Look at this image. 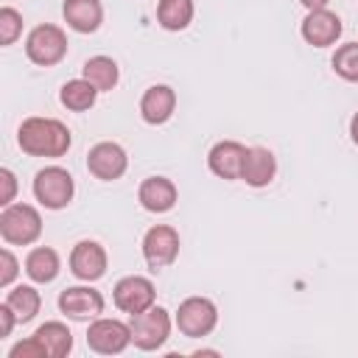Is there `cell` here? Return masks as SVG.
<instances>
[{"instance_id":"1","label":"cell","mask_w":358,"mask_h":358,"mask_svg":"<svg viewBox=\"0 0 358 358\" xmlns=\"http://www.w3.org/2000/svg\"><path fill=\"white\" fill-rule=\"evenodd\" d=\"M17 143L31 157H62L70 148V131L53 117H28L17 131Z\"/></svg>"},{"instance_id":"2","label":"cell","mask_w":358,"mask_h":358,"mask_svg":"<svg viewBox=\"0 0 358 358\" xmlns=\"http://www.w3.org/2000/svg\"><path fill=\"white\" fill-rule=\"evenodd\" d=\"M39 232H42V218L31 204H8L0 213V235L6 243L28 246L39 238Z\"/></svg>"},{"instance_id":"3","label":"cell","mask_w":358,"mask_h":358,"mask_svg":"<svg viewBox=\"0 0 358 358\" xmlns=\"http://www.w3.org/2000/svg\"><path fill=\"white\" fill-rule=\"evenodd\" d=\"M131 341L140 350H159L171 336V316L165 308L151 305L131 316Z\"/></svg>"},{"instance_id":"4","label":"cell","mask_w":358,"mask_h":358,"mask_svg":"<svg viewBox=\"0 0 358 358\" xmlns=\"http://www.w3.org/2000/svg\"><path fill=\"white\" fill-rule=\"evenodd\" d=\"M76 193V185H73V176L59 168V165H50V168H42L36 176H34V196L42 207L48 210H62L70 204Z\"/></svg>"},{"instance_id":"5","label":"cell","mask_w":358,"mask_h":358,"mask_svg":"<svg viewBox=\"0 0 358 358\" xmlns=\"http://www.w3.org/2000/svg\"><path fill=\"white\" fill-rule=\"evenodd\" d=\"M25 53L34 64H42V67H50V64H59L67 53V36L59 25H36L28 39H25Z\"/></svg>"},{"instance_id":"6","label":"cell","mask_w":358,"mask_h":358,"mask_svg":"<svg viewBox=\"0 0 358 358\" xmlns=\"http://www.w3.org/2000/svg\"><path fill=\"white\" fill-rule=\"evenodd\" d=\"M215 322H218V310L207 296H187L176 310V327L187 338H201L213 333Z\"/></svg>"},{"instance_id":"7","label":"cell","mask_w":358,"mask_h":358,"mask_svg":"<svg viewBox=\"0 0 358 358\" xmlns=\"http://www.w3.org/2000/svg\"><path fill=\"white\" fill-rule=\"evenodd\" d=\"M87 344L98 355H117L131 344V327L117 319H95L87 330Z\"/></svg>"},{"instance_id":"8","label":"cell","mask_w":358,"mask_h":358,"mask_svg":"<svg viewBox=\"0 0 358 358\" xmlns=\"http://www.w3.org/2000/svg\"><path fill=\"white\" fill-rule=\"evenodd\" d=\"M176 255H179V232L173 227L157 224V227H151L145 232V238H143V257H145V263L154 271L171 266L176 260Z\"/></svg>"},{"instance_id":"9","label":"cell","mask_w":358,"mask_h":358,"mask_svg":"<svg viewBox=\"0 0 358 358\" xmlns=\"http://www.w3.org/2000/svg\"><path fill=\"white\" fill-rule=\"evenodd\" d=\"M126 165H129V157H126V151L117 143H98L87 154L90 173L98 176V179H103V182L120 179L126 173Z\"/></svg>"},{"instance_id":"10","label":"cell","mask_w":358,"mask_h":358,"mask_svg":"<svg viewBox=\"0 0 358 358\" xmlns=\"http://www.w3.org/2000/svg\"><path fill=\"white\" fill-rule=\"evenodd\" d=\"M112 296H115V305L123 313H131L134 316V313H140V310H145V308L154 305V282L145 280V277L131 274V277L117 280Z\"/></svg>"},{"instance_id":"11","label":"cell","mask_w":358,"mask_h":358,"mask_svg":"<svg viewBox=\"0 0 358 358\" xmlns=\"http://www.w3.org/2000/svg\"><path fill=\"white\" fill-rule=\"evenodd\" d=\"M70 271L78 277V280H101L103 271H106V252L101 243L95 241H78L70 252Z\"/></svg>"},{"instance_id":"12","label":"cell","mask_w":358,"mask_h":358,"mask_svg":"<svg viewBox=\"0 0 358 358\" xmlns=\"http://www.w3.org/2000/svg\"><path fill=\"white\" fill-rule=\"evenodd\" d=\"M302 36L308 45L313 48H327L341 36V20L338 14L327 11V8H316L308 11V17L302 20Z\"/></svg>"},{"instance_id":"13","label":"cell","mask_w":358,"mask_h":358,"mask_svg":"<svg viewBox=\"0 0 358 358\" xmlns=\"http://www.w3.org/2000/svg\"><path fill=\"white\" fill-rule=\"evenodd\" d=\"M246 145L235 143V140H221L210 148L207 154V165L215 176L221 179H241V171H243V159H246Z\"/></svg>"},{"instance_id":"14","label":"cell","mask_w":358,"mask_h":358,"mask_svg":"<svg viewBox=\"0 0 358 358\" xmlns=\"http://www.w3.org/2000/svg\"><path fill=\"white\" fill-rule=\"evenodd\" d=\"M59 308L73 319H95L98 313H103V296L95 288L73 285L59 294Z\"/></svg>"},{"instance_id":"15","label":"cell","mask_w":358,"mask_h":358,"mask_svg":"<svg viewBox=\"0 0 358 358\" xmlns=\"http://www.w3.org/2000/svg\"><path fill=\"white\" fill-rule=\"evenodd\" d=\"M173 106H176V92H173L171 87H165V84L148 87V90L143 92V98H140V115H143V120L151 123V126L165 123V120L173 115Z\"/></svg>"},{"instance_id":"16","label":"cell","mask_w":358,"mask_h":358,"mask_svg":"<svg viewBox=\"0 0 358 358\" xmlns=\"http://www.w3.org/2000/svg\"><path fill=\"white\" fill-rule=\"evenodd\" d=\"M137 199L148 213H168L176 204V185L165 176H148L140 185Z\"/></svg>"},{"instance_id":"17","label":"cell","mask_w":358,"mask_h":358,"mask_svg":"<svg viewBox=\"0 0 358 358\" xmlns=\"http://www.w3.org/2000/svg\"><path fill=\"white\" fill-rule=\"evenodd\" d=\"M62 14L67 20V25L78 34H92L98 31L101 20H103V8L101 0H64Z\"/></svg>"},{"instance_id":"18","label":"cell","mask_w":358,"mask_h":358,"mask_svg":"<svg viewBox=\"0 0 358 358\" xmlns=\"http://www.w3.org/2000/svg\"><path fill=\"white\" fill-rule=\"evenodd\" d=\"M277 173V162H274V154L268 148H249L246 151V159H243V171H241V179L252 187H266Z\"/></svg>"},{"instance_id":"19","label":"cell","mask_w":358,"mask_h":358,"mask_svg":"<svg viewBox=\"0 0 358 358\" xmlns=\"http://www.w3.org/2000/svg\"><path fill=\"white\" fill-rule=\"evenodd\" d=\"M59 268H62L59 266V255L50 246H36L25 257V274L34 282H50V280H56Z\"/></svg>"},{"instance_id":"20","label":"cell","mask_w":358,"mask_h":358,"mask_svg":"<svg viewBox=\"0 0 358 358\" xmlns=\"http://www.w3.org/2000/svg\"><path fill=\"white\" fill-rule=\"evenodd\" d=\"M34 338L45 347L48 358H64V355L73 350V336H70V330H67L62 322H45V324L34 333Z\"/></svg>"},{"instance_id":"21","label":"cell","mask_w":358,"mask_h":358,"mask_svg":"<svg viewBox=\"0 0 358 358\" xmlns=\"http://www.w3.org/2000/svg\"><path fill=\"white\" fill-rule=\"evenodd\" d=\"M157 20L165 31H182L193 20V0H159Z\"/></svg>"},{"instance_id":"22","label":"cell","mask_w":358,"mask_h":358,"mask_svg":"<svg viewBox=\"0 0 358 358\" xmlns=\"http://www.w3.org/2000/svg\"><path fill=\"white\" fill-rule=\"evenodd\" d=\"M81 73H84V78L92 87H98V92L101 90H112L117 84V64L109 56H92V59H87L84 67H81Z\"/></svg>"},{"instance_id":"23","label":"cell","mask_w":358,"mask_h":358,"mask_svg":"<svg viewBox=\"0 0 358 358\" xmlns=\"http://www.w3.org/2000/svg\"><path fill=\"white\" fill-rule=\"evenodd\" d=\"M95 98H98V87H92L87 78H73V81H67V84L62 87V92H59V101H62L67 109H73V112L90 109V106L95 103Z\"/></svg>"},{"instance_id":"24","label":"cell","mask_w":358,"mask_h":358,"mask_svg":"<svg viewBox=\"0 0 358 358\" xmlns=\"http://www.w3.org/2000/svg\"><path fill=\"white\" fill-rule=\"evenodd\" d=\"M6 305L14 310L17 322H31V319L39 313L42 299H39V291H36V288H31V285H17V288L8 291Z\"/></svg>"},{"instance_id":"25","label":"cell","mask_w":358,"mask_h":358,"mask_svg":"<svg viewBox=\"0 0 358 358\" xmlns=\"http://www.w3.org/2000/svg\"><path fill=\"white\" fill-rule=\"evenodd\" d=\"M333 70L347 81H358V42H347L336 50Z\"/></svg>"},{"instance_id":"26","label":"cell","mask_w":358,"mask_h":358,"mask_svg":"<svg viewBox=\"0 0 358 358\" xmlns=\"http://www.w3.org/2000/svg\"><path fill=\"white\" fill-rule=\"evenodd\" d=\"M20 34H22V17H20V11H14L11 6H3L0 8V42L3 45H11Z\"/></svg>"},{"instance_id":"27","label":"cell","mask_w":358,"mask_h":358,"mask_svg":"<svg viewBox=\"0 0 358 358\" xmlns=\"http://www.w3.org/2000/svg\"><path fill=\"white\" fill-rule=\"evenodd\" d=\"M8 355H11V358H48L45 347H42L34 336H31V338H25V341H20V344H14Z\"/></svg>"},{"instance_id":"28","label":"cell","mask_w":358,"mask_h":358,"mask_svg":"<svg viewBox=\"0 0 358 358\" xmlns=\"http://www.w3.org/2000/svg\"><path fill=\"white\" fill-rule=\"evenodd\" d=\"M0 285L6 288V285H11V280L17 277V257L8 252V249H3L0 252Z\"/></svg>"},{"instance_id":"29","label":"cell","mask_w":358,"mask_h":358,"mask_svg":"<svg viewBox=\"0 0 358 358\" xmlns=\"http://www.w3.org/2000/svg\"><path fill=\"white\" fill-rule=\"evenodd\" d=\"M0 185H3V193H0V204L8 207L14 201V193H17V179L8 168H0Z\"/></svg>"},{"instance_id":"30","label":"cell","mask_w":358,"mask_h":358,"mask_svg":"<svg viewBox=\"0 0 358 358\" xmlns=\"http://www.w3.org/2000/svg\"><path fill=\"white\" fill-rule=\"evenodd\" d=\"M14 322H17V316H14V310L3 302L0 305V338H6L8 333H11V327H14Z\"/></svg>"},{"instance_id":"31","label":"cell","mask_w":358,"mask_h":358,"mask_svg":"<svg viewBox=\"0 0 358 358\" xmlns=\"http://www.w3.org/2000/svg\"><path fill=\"white\" fill-rule=\"evenodd\" d=\"M299 3H302L308 11H316V8H327L330 0H299Z\"/></svg>"},{"instance_id":"32","label":"cell","mask_w":358,"mask_h":358,"mask_svg":"<svg viewBox=\"0 0 358 358\" xmlns=\"http://www.w3.org/2000/svg\"><path fill=\"white\" fill-rule=\"evenodd\" d=\"M350 134H352V143L358 145V112H355L352 120H350Z\"/></svg>"}]
</instances>
